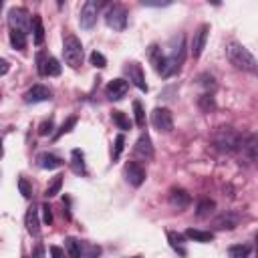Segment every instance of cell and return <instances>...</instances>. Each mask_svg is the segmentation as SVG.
<instances>
[{
	"mask_svg": "<svg viewBox=\"0 0 258 258\" xmlns=\"http://www.w3.org/2000/svg\"><path fill=\"white\" fill-rule=\"evenodd\" d=\"M149 59L154 63L158 75H161L163 79L172 77L176 75L186 59V37L184 35H174L170 40H168V47L163 51L158 47V44H151L149 47Z\"/></svg>",
	"mask_w": 258,
	"mask_h": 258,
	"instance_id": "cell-1",
	"label": "cell"
},
{
	"mask_svg": "<svg viewBox=\"0 0 258 258\" xmlns=\"http://www.w3.org/2000/svg\"><path fill=\"white\" fill-rule=\"evenodd\" d=\"M212 145H214L218 151H224V154H234L242 147V133L236 131L234 127H218L214 133H212Z\"/></svg>",
	"mask_w": 258,
	"mask_h": 258,
	"instance_id": "cell-2",
	"label": "cell"
},
{
	"mask_svg": "<svg viewBox=\"0 0 258 258\" xmlns=\"http://www.w3.org/2000/svg\"><path fill=\"white\" fill-rule=\"evenodd\" d=\"M226 57L228 60L236 67V69H242V71H248V73H256V59L254 55L236 40H230L226 44Z\"/></svg>",
	"mask_w": 258,
	"mask_h": 258,
	"instance_id": "cell-3",
	"label": "cell"
},
{
	"mask_svg": "<svg viewBox=\"0 0 258 258\" xmlns=\"http://www.w3.org/2000/svg\"><path fill=\"white\" fill-rule=\"evenodd\" d=\"M63 57H65V63L71 69H79L81 67V63H83V44L75 35L65 37V40H63Z\"/></svg>",
	"mask_w": 258,
	"mask_h": 258,
	"instance_id": "cell-4",
	"label": "cell"
},
{
	"mask_svg": "<svg viewBox=\"0 0 258 258\" xmlns=\"http://www.w3.org/2000/svg\"><path fill=\"white\" fill-rule=\"evenodd\" d=\"M30 12L24 8V6H12L8 10V24H10V30H20V33H28L30 30Z\"/></svg>",
	"mask_w": 258,
	"mask_h": 258,
	"instance_id": "cell-5",
	"label": "cell"
},
{
	"mask_svg": "<svg viewBox=\"0 0 258 258\" xmlns=\"http://www.w3.org/2000/svg\"><path fill=\"white\" fill-rule=\"evenodd\" d=\"M37 69H39L40 77H59L60 71H63V67H60V63L55 57L42 51L37 55Z\"/></svg>",
	"mask_w": 258,
	"mask_h": 258,
	"instance_id": "cell-6",
	"label": "cell"
},
{
	"mask_svg": "<svg viewBox=\"0 0 258 258\" xmlns=\"http://www.w3.org/2000/svg\"><path fill=\"white\" fill-rule=\"evenodd\" d=\"M105 22H107L109 28L117 30V33L125 30V26H127V10H125V6L111 4L107 8V12H105Z\"/></svg>",
	"mask_w": 258,
	"mask_h": 258,
	"instance_id": "cell-7",
	"label": "cell"
},
{
	"mask_svg": "<svg viewBox=\"0 0 258 258\" xmlns=\"http://www.w3.org/2000/svg\"><path fill=\"white\" fill-rule=\"evenodd\" d=\"M151 125H154V129H158L159 133H170L174 129L172 111L165 109V107H156L151 111Z\"/></svg>",
	"mask_w": 258,
	"mask_h": 258,
	"instance_id": "cell-8",
	"label": "cell"
},
{
	"mask_svg": "<svg viewBox=\"0 0 258 258\" xmlns=\"http://www.w3.org/2000/svg\"><path fill=\"white\" fill-rule=\"evenodd\" d=\"M99 8L101 4L95 2V0H87L81 8V17H79V22H81V28L85 30H91L95 24H97V17H99Z\"/></svg>",
	"mask_w": 258,
	"mask_h": 258,
	"instance_id": "cell-9",
	"label": "cell"
},
{
	"mask_svg": "<svg viewBox=\"0 0 258 258\" xmlns=\"http://www.w3.org/2000/svg\"><path fill=\"white\" fill-rule=\"evenodd\" d=\"M208 37H210V24L204 22L198 26V30L194 33L192 37V57L194 59H200L204 49H206V42H208Z\"/></svg>",
	"mask_w": 258,
	"mask_h": 258,
	"instance_id": "cell-10",
	"label": "cell"
},
{
	"mask_svg": "<svg viewBox=\"0 0 258 258\" xmlns=\"http://www.w3.org/2000/svg\"><path fill=\"white\" fill-rule=\"evenodd\" d=\"M123 176H125V179L129 181L133 188H139L145 181V178H147L145 170L141 168V163H138V161H127L125 168H123Z\"/></svg>",
	"mask_w": 258,
	"mask_h": 258,
	"instance_id": "cell-11",
	"label": "cell"
},
{
	"mask_svg": "<svg viewBox=\"0 0 258 258\" xmlns=\"http://www.w3.org/2000/svg\"><path fill=\"white\" fill-rule=\"evenodd\" d=\"M125 75H127V79L141 91V93H147L149 87L145 83V73H143V69H141L139 63H127L125 65Z\"/></svg>",
	"mask_w": 258,
	"mask_h": 258,
	"instance_id": "cell-12",
	"label": "cell"
},
{
	"mask_svg": "<svg viewBox=\"0 0 258 258\" xmlns=\"http://www.w3.org/2000/svg\"><path fill=\"white\" fill-rule=\"evenodd\" d=\"M24 103L35 105V103H42V101H51L53 99V91L44 85H33L26 93H24Z\"/></svg>",
	"mask_w": 258,
	"mask_h": 258,
	"instance_id": "cell-13",
	"label": "cell"
},
{
	"mask_svg": "<svg viewBox=\"0 0 258 258\" xmlns=\"http://www.w3.org/2000/svg\"><path fill=\"white\" fill-rule=\"evenodd\" d=\"M240 222V216L236 212H224V214L216 216L212 220V228L214 230H234Z\"/></svg>",
	"mask_w": 258,
	"mask_h": 258,
	"instance_id": "cell-14",
	"label": "cell"
},
{
	"mask_svg": "<svg viewBox=\"0 0 258 258\" xmlns=\"http://www.w3.org/2000/svg\"><path fill=\"white\" fill-rule=\"evenodd\" d=\"M168 200H170V206L176 208V210H186L190 204H192V196L184 190V188H172L170 190V196H168Z\"/></svg>",
	"mask_w": 258,
	"mask_h": 258,
	"instance_id": "cell-15",
	"label": "cell"
},
{
	"mask_svg": "<svg viewBox=\"0 0 258 258\" xmlns=\"http://www.w3.org/2000/svg\"><path fill=\"white\" fill-rule=\"evenodd\" d=\"M127 89H129L127 81H123V79H113L107 87H105V97H107L109 101H121V99L127 95Z\"/></svg>",
	"mask_w": 258,
	"mask_h": 258,
	"instance_id": "cell-16",
	"label": "cell"
},
{
	"mask_svg": "<svg viewBox=\"0 0 258 258\" xmlns=\"http://www.w3.org/2000/svg\"><path fill=\"white\" fill-rule=\"evenodd\" d=\"M133 154L138 156L139 159H151V158H154V145H151V139H149L147 133H141L139 139L135 141Z\"/></svg>",
	"mask_w": 258,
	"mask_h": 258,
	"instance_id": "cell-17",
	"label": "cell"
},
{
	"mask_svg": "<svg viewBox=\"0 0 258 258\" xmlns=\"http://www.w3.org/2000/svg\"><path fill=\"white\" fill-rule=\"evenodd\" d=\"M24 226H26V232L30 236H39L40 234V218H39V210L35 206H30L24 214Z\"/></svg>",
	"mask_w": 258,
	"mask_h": 258,
	"instance_id": "cell-18",
	"label": "cell"
},
{
	"mask_svg": "<svg viewBox=\"0 0 258 258\" xmlns=\"http://www.w3.org/2000/svg\"><path fill=\"white\" fill-rule=\"evenodd\" d=\"M168 242H170V246H172L181 258L188 256V250H186V236H184V234L170 230V232H168Z\"/></svg>",
	"mask_w": 258,
	"mask_h": 258,
	"instance_id": "cell-19",
	"label": "cell"
},
{
	"mask_svg": "<svg viewBox=\"0 0 258 258\" xmlns=\"http://www.w3.org/2000/svg\"><path fill=\"white\" fill-rule=\"evenodd\" d=\"M256 147H258V138H256V133H250L246 135L244 139H242V154H244L250 161H256Z\"/></svg>",
	"mask_w": 258,
	"mask_h": 258,
	"instance_id": "cell-20",
	"label": "cell"
},
{
	"mask_svg": "<svg viewBox=\"0 0 258 258\" xmlns=\"http://www.w3.org/2000/svg\"><path fill=\"white\" fill-rule=\"evenodd\" d=\"M71 170H73V174H77V176H85L87 174L85 154H83L81 149H73L71 151Z\"/></svg>",
	"mask_w": 258,
	"mask_h": 258,
	"instance_id": "cell-21",
	"label": "cell"
},
{
	"mask_svg": "<svg viewBox=\"0 0 258 258\" xmlns=\"http://www.w3.org/2000/svg\"><path fill=\"white\" fill-rule=\"evenodd\" d=\"M39 165L42 170H57L63 165V161H60V158H57L55 154H49V151H42V154L37 158Z\"/></svg>",
	"mask_w": 258,
	"mask_h": 258,
	"instance_id": "cell-22",
	"label": "cell"
},
{
	"mask_svg": "<svg viewBox=\"0 0 258 258\" xmlns=\"http://www.w3.org/2000/svg\"><path fill=\"white\" fill-rule=\"evenodd\" d=\"M184 236L188 240H194V242H202V244H208V242L214 240V232H210V230H198V228H188Z\"/></svg>",
	"mask_w": 258,
	"mask_h": 258,
	"instance_id": "cell-23",
	"label": "cell"
},
{
	"mask_svg": "<svg viewBox=\"0 0 258 258\" xmlns=\"http://www.w3.org/2000/svg\"><path fill=\"white\" fill-rule=\"evenodd\" d=\"M99 256H101V246L87 240L79 242V258H99Z\"/></svg>",
	"mask_w": 258,
	"mask_h": 258,
	"instance_id": "cell-24",
	"label": "cell"
},
{
	"mask_svg": "<svg viewBox=\"0 0 258 258\" xmlns=\"http://www.w3.org/2000/svg\"><path fill=\"white\" fill-rule=\"evenodd\" d=\"M33 37H35V44L37 47H40V44L44 42V26H42V19L40 14H33Z\"/></svg>",
	"mask_w": 258,
	"mask_h": 258,
	"instance_id": "cell-25",
	"label": "cell"
},
{
	"mask_svg": "<svg viewBox=\"0 0 258 258\" xmlns=\"http://www.w3.org/2000/svg\"><path fill=\"white\" fill-rule=\"evenodd\" d=\"M214 208H216L214 200L202 198V200L198 202V206H196V216H198V218H208V216L212 214V210H214Z\"/></svg>",
	"mask_w": 258,
	"mask_h": 258,
	"instance_id": "cell-26",
	"label": "cell"
},
{
	"mask_svg": "<svg viewBox=\"0 0 258 258\" xmlns=\"http://www.w3.org/2000/svg\"><path fill=\"white\" fill-rule=\"evenodd\" d=\"M111 119H113V123L121 131H129L131 129V121H129V117L123 111H111Z\"/></svg>",
	"mask_w": 258,
	"mask_h": 258,
	"instance_id": "cell-27",
	"label": "cell"
},
{
	"mask_svg": "<svg viewBox=\"0 0 258 258\" xmlns=\"http://www.w3.org/2000/svg\"><path fill=\"white\" fill-rule=\"evenodd\" d=\"M10 44H12V49H17V51H24L26 49V35L20 33V30H10Z\"/></svg>",
	"mask_w": 258,
	"mask_h": 258,
	"instance_id": "cell-28",
	"label": "cell"
},
{
	"mask_svg": "<svg viewBox=\"0 0 258 258\" xmlns=\"http://www.w3.org/2000/svg\"><path fill=\"white\" fill-rule=\"evenodd\" d=\"M60 188H63V176H55L51 181H49V186H47V190H44V196L47 198H55L57 194H60Z\"/></svg>",
	"mask_w": 258,
	"mask_h": 258,
	"instance_id": "cell-29",
	"label": "cell"
},
{
	"mask_svg": "<svg viewBox=\"0 0 258 258\" xmlns=\"http://www.w3.org/2000/svg\"><path fill=\"white\" fill-rule=\"evenodd\" d=\"M250 252H252V246H248V244H232L228 248L230 258H248Z\"/></svg>",
	"mask_w": 258,
	"mask_h": 258,
	"instance_id": "cell-30",
	"label": "cell"
},
{
	"mask_svg": "<svg viewBox=\"0 0 258 258\" xmlns=\"http://www.w3.org/2000/svg\"><path fill=\"white\" fill-rule=\"evenodd\" d=\"M65 252H67V258H79V240L77 238H65Z\"/></svg>",
	"mask_w": 258,
	"mask_h": 258,
	"instance_id": "cell-31",
	"label": "cell"
},
{
	"mask_svg": "<svg viewBox=\"0 0 258 258\" xmlns=\"http://www.w3.org/2000/svg\"><path fill=\"white\" fill-rule=\"evenodd\" d=\"M198 107H200L204 113H210V111L216 109V101H214V97H212L210 93H204V95H200V99H198Z\"/></svg>",
	"mask_w": 258,
	"mask_h": 258,
	"instance_id": "cell-32",
	"label": "cell"
},
{
	"mask_svg": "<svg viewBox=\"0 0 258 258\" xmlns=\"http://www.w3.org/2000/svg\"><path fill=\"white\" fill-rule=\"evenodd\" d=\"M77 117H75V115H71V117H67L65 121H63V125H60V129L55 133V139H59L60 138V135H65V133H69V131H73V127L75 125H77Z\"/></svg>",
	"mask_w": 258,
	"mask_h": 258,
	"instance_id": "cell-33",
	"label": "cell"
},
{
	"mask_svg": "<svg viewBox=\"0 0 258 258\" xmlns=\"http://www.w3.org/2000/svg\"><path fill=\"white\" fill-rule=\"evenodd\" d=\"M133 113H135V125L143 129L145 127V111L139 101H133Z\"/></svg>",
	"mask_w": 258,
	"mask_h": 258,
	"instance_id": "cell-34",
	"label": "cell"
},
{
	"mask_svg": "<svg viewBox=\"0 0 258 258\" xmlns=\"http://www.w3.org/2000/svg\"><path fill=\"white\" fill-rule=\"evenodd\" d=\"M89 60H91V65H93L95 69H105V67H107V59H105V55L99 53V51H93V53H91Z\"/></svg>",
	"mask_w": 258,
	"mask_h": 258,
	"instance_id": "cell-35",
	"label": "cell"
},
{
	"mask_svg": "<svg viewBox=\"0 0 258 258\" xmlns=\"http://www.w3.org/2000/svg\"><path fill=\"white\" fill-rule=\"evenodd\" d=\"M123 145H125V135H123V133H119L117 138H115V145H113V151H111L113 161H117V159H119L121 151H123Z\"/></svg>",
	"mask_w": 258,
	"mask_h": 258,
	"instance_id": "cell-36",
	"label": "cell"
},
{
	"mask_svg": "<svg viewBox=\"0 0 258 258\" xmlns=\"http://www.w3.org/2000/svg\"><path fill=\"white\" fill-rule=\"evenodd\" d=\"M55 129V119L49 117V119H44L42 123L39 125V135H42V138H47V135H51Z\"/></svg>",
	"mask_w": 258,
	"mask_h": 258,
	"instance_id": "cell-37",
	"label": "cell"
},
{
	"mask_svg": "<svg viewBox=\"0 0 258 258\" xmlns=\"http://www.w3.org/2000/svg\"><path fill=\"white\" fill-rule=\"evenodd\" d=\"M19 190H20V194H22V198H26V200L33 198V186L28 184L26 178H20V179H19Z\"/></svg>",
	"mask_w": 258,
	"mask_h": 258,
	"instance_id": "cell-38",
	"label": "cell"
},
{
	"mask_svg": "<svg viewBox=\"0 0 258 258\" xmlns=\"http://www.w3.org/2000/svg\"><path fill=\"white\" fill-rule=\"evenodd\" d=\"M198 83L202 87H206V89H214L216 87V81H214V77H212L210 73H202L200 77H198Z\"/></svg>",
	"mask_w": 258,
	"mask_h": 258,
	"instance_id": "cell-39",
	"label": "cell"
},
{
	"mask_svg": "<svg viewBox=\"0 0 258 258\" xmlns=\"http://www.w3.org/2000/svg\"><path fill=\"white\" fill-rule=\"evenodd\" d=\"M40 210H42V222L47 224V226H51L53 224V210H51V206L49 204H42Z\"/></svg>",
	"mask_w": 258,
	"mask_h": 258,
	"instance_id": "cell-40",
	"label": "cell"
},
{
	"mask_svg": "<svg viewBox=\"0 0 258 258\" xmlns=\"http://www.w3.org/2000/svg\"><path fill=\"white\" fill-rule=\"evenodd\" d=\"M49 252H51V256H53V258H67L65 248H60V246H51V248H49Z\"/></svg>",
	"mask_w": 258,
	"mask_h": 258,
	"instance_id": "cell-41",
	"label": "cell"
},
{
	"mask_svg": "<svg viewBox=\"0 0 258 258\" xmlns=\"http://www.w3.org/2000/svg\"><path fill=\"white\" fill-rule=\"evenodd\" d=\"M8 71H10V63H8V60H4V59H0V77L6 75Z\"/></svg>",
	"mask_w": 258,
	"mask_h": 258,
	"instance_id": "cell-42",
	"label": "cell"
},
{
	"mask_svg": "<svg viewBox=\"0 0 258 258\" xmlns=\"http://www.w3.org/2000/svg\"><path fill=\"white\" fill-rule=\"evenodd\" d=\"M143 6H154V8H161V6H170V2H149V0H143Z\"/></svg>",
	"mask_w": 258,
	"mask_h": 258,
	"instance_id": "cell-43",
	"label": "cell"
},
{
	"mask_svg": "<svg viewBox=\"0 0 258 258\" xmlns=\"http://www.w3.org/2000/svg\"><path fill=\"white\" fill-rule=\"evenodd\" d=\"M35 258H42V248H40V246L37 248V252H35Z\"/></svg>",
	"mask_w": 258,
	"mask_h": 258,
	"instance_id": "cell-44",
	"label": "cell"
},
{
	"mask_svg": "<svg viewBox=\"0 0 258 258\" xmlns=\"http://www.w3.org/2000/svg\"><path fill=\"white\" fill-rule=\"evenodd\" d=\"M2 156H4V147H2V139H0V159H2Z\"/></svg>",
	"mask_w": 258,
	"mask_h": 258,
	"instance_id": "cell-45",
	"label": "cell"
},
{
	"mask_svg": "<svg viewBox=\"0 0 258 258\" xmlns=\"http://www.w3.org/2000/svg\"><path fill=\"white\" fill-rule=\"evenodd\" d=\"M133 258H139V256H133Z\"/></svg>",
	"mask_w": 258,
	"mask_h": 258,
	"instance_id": "cell-46",
	"label": "cell"
}]
</instances>
